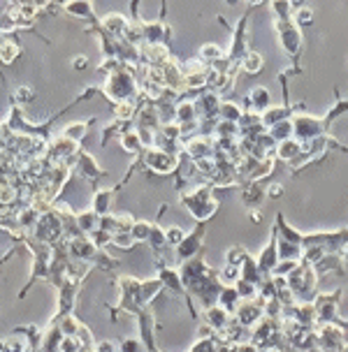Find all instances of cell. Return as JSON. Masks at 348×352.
Here are the masks:
<instances>
[{
	"mask_svg": "<svg viewBox=\"0 0 348 352\" xmlns=\"http://www.w3.org/2000/svg\"><path fill=\"white\" fill-rule=\"evenodd\" d=\"M283 192V188L281 185H270V190H267V195H270V197H276V195H281Z\"/></svg>",
	"mask_w": 348,
	"mask_h": 352,
	"instance_id": "cb8c5ba5",
	"label": "cell"
},
{
	"mask_svg": "<svg viewBox=\"0 0 348 352\" xmlns=\"http://www.w3.org/2000/svg\"><path fill=\"white\" fill-rule=\"evenodd\" d=\"M79 347H81V343L74 336H65L60 343V352H79Z\"/></svg>",
	"mask_w": 348,
	"mask_h": 352,
	"instance_id": "2e32d148",
	"label": "cell"
},
{
	"mask_svg": "<svg viewBox=\"0 0 348 352\" xmlns=\"http://www.w3.org/2000/svg\"><path fill=\"white\" fill-rule=\"evenodd\" d=\"M251 102L253 104H258V107H267V102H270V93L265 88H253L251 90Z\"/></svg>",
	"mask_w": 348,
	"mask_h": 352,
	"instance_id": "7c38bea8",
	"label": "cell"
},
{
	"mask_svg": "<svg viewBox=\"0 0 348 352\" xmlns=\"http://www.w3.org/2000/svg\"><path fill=\"white\" fill-rule=\"evenodd\" d=\"M142 33H144L146 37H149V42H160L162 37L167 35V33H165V28H162V26H153V24H149L146 26V30H142Z\"/></svg>",
	"mask_w": 348,
	"mask_h": 352,
	"instance_id": "9c48e42d",
	"label": "cell"
},
{
	"mask_svg": "<svg viewBox=\"0 0 348 352\" xmlns=\"http://www.w3.org/2000/svg\"><path fill=\"white\" fill-rule=\"evenodd\" d=\"M149 232H151V225H149V222H132V227H130V237H132L135 241L146 239V237H149Z\"/></svg>",
	"mask_w": 348,
	"mask_h": 352,
	"instance_id": "52a82bcc",
	"label": "cell"
},
{
	"mask_svg": "<svg viewBox=\"0 0 348 352\" xmlns=\"http://www.w3.org/2000/svg\"><path fill=\"white\" fill-rule=\"evenodd\" d=\"M311 10H309V7H302L300 12H297V21H311Z\"/></svg>",
	"mask_w": 348,
	"mask_h": 352,
	"instance_id": "603a6c76",
	"label": "cell"
},
{
	"mask_svg": "<svg viewBox=\"0 0 348 352\" xmlns=\"http://www.w3.org/2000/svg\"><path fill=\"white\" fill-rule=\"evenodd\" d=\"M30 97H33V90H30L28 86H24V88L17 90V100L19 102H26V100H30Z\"/></svg>",
	"mask_w": 348,
	"mask_h": 352,
	"instance_id": "7402d4cb",
	"label": "cell"
},
{
	"mask_svg": "<svg viewBox=\"0 0 348 352\" xmlns=\"http://www.w3.org/2000/svg\"><path fill=\"white\" fill-rule=\"evenodd\" d=\"M149 239H151V244H156V246H162V244H165V237H162V232L158 229V227H151Z\"/></svg>",
	"mask_w": 348,
	"mask_h": 352,
	"instance_id": "44dd1931",
	"label": "cell"
},
{
	"mask_svg": "<svg viewBox=\"0 0 348 352\" xmlns=\"http://www.w3.org/2000/svg\"><path fill=\"white\" fill-rule=\"evenodd\" d=\"M74 220H77L79 232H93V229H96V220H98V215L93 213V211H89V213L74 215Z\"/></svg>",
	"mask_w": 348,
	"mask_h": 352,
	"instance_id": "8992f818",
	"label": "cell"
},
{
	"mask_svg": "<svg viewBox=\"0 0 348 352\" xmlns=\"http://www.w3.org/2000/svg\"><path fill=\"white\" fill-rule=\"evenodd\" d=\"M86 132V123H79V126H67L65 130H63V137L70 139V142H77L81 135Z\"/></svg>",
	"mask_w": 348,
	"mask_h": 352,
	"instance_id": "30bf717a",
	"label": "cell"
},
{
	"mask_svg": "<svg viewBox=\"0 0 348 352\" xmlns=\"http://www.w3.org/2000/svg\"><path fill=\"white\" fill-rule=\"evenodd\" d=\"M132 104L130 102H121V104H116V116H119V119H130L132 116Z\"/></svg>",
	"mask_w": 348,
	"mask_h": 352,
	"instance_id": "d6986e66",
	"label": "cell"
},
{
	"mask_svg": "<svg viewBox=\"0 0 348 352\" xmlns=\"http://www.w3.org/2000/svg\"><path fill=\"white\" fill-rule=\"evenodd\" d=\"M109 199H112V190H105V192H100V195H96V204H93V206H96V213L98 215L107 211Z\"/></svg>",
	"mask_w": 348,
	"mask_h": 352,
	"instance_id": "8fae6325",
	"label": "cell"
},
{
	"mask_svg": "<svg viewBox=\"0 0 348 352\" xmlns=\"http://www.w3.org/2000/svg\"><path fill=\"white\" fill-rule=\"evenodd\" d=\"M281 40L286 42V49H288L290 54H295V51H297V47H300V42H302L300 33H297L295 28H286V30H281Z\"/></svg>",
	"mask_w": 348,
	"mask_h": 352,
	"instance_id": "5b68a950",
	"label": "cell"
},
{
	"mask_svg": "<svg viewBox=\"0 0 348 352\" xmlns=\"http://www.w3.org/2000/svg\"><path fill=\"white\" fill-rule=\"evenodd\" d=\"M221 111H223V116L228 119V123H234V121H239L241 119V111L237 107H234L232 102H228V104H223L221 107Z\"/></svg>",
	"mask_w": 348,
	"mask_h": 352,
	"instance_id": "5bb4252c",
	"label": "cell"
},
{
	"mask_svg": "<svg viewBox=\"0 0 348 352\" xmlns=\"http://www.w3.org/2000/svg\"><path fill=\"white\" fill-rule=\"evenodd\" d=\"M70 248H72V253L77 257H89L96 253V246L91 244V239H74L72 244H70Z\"/></svg>",
	"mask_w": 348,
	"mask_h": 352,
	"instance_id": "277c9868",
	"label": "cell"
},
{
	"mask_svg": "<svg viewBox=\"0 0 348 352\" xmlns=\"http://www.w3.org/2000/svg\"><path fill=\"white\" fill-rule=\"evenodd\" d=\"M165 241H167V244H177V246H179L181 241H184V232H181L179 227H169L167 232H165Z\"/></svg>",
	"mask_w": 348,
	"mask_h": 352,
	"instance_id": "e0dca14e",
	"label": "cell"
},
{
	"mask_svg": "<svg viewBox=\"0 0 348 352\" xmlns=\"http://www.w3.org/2000/svg\"><path fill=\"white\" fill-rule=\"evenodd\" d=\"M67 10H72V14H81V17H89V14H91V5H89V3H81V5H79V3H70Z\"/></svg>",
	"mask_w": 348,
	"mask_h": 352,
	"instance_id": "ac0fdd59",
	"label": "cell"
},
{
	"mask_svg": "<svg viewBox=\"0 0 348 352\" xmlns=\"http://www.w3.org/2000/svg\"><path fill=\"white\" fill-rule=\"evenodd\" d=\"M293 130H297L302 137H313V135L320 132V123L316 119H311V116H304V119H297Z\"/></svg>",
	"mask_w": 348,
	"mask_h": 352,
	"instance_id": "7a4b0ae2",
	"label": "cell"
},
{
	"mask_svg": "<svg viewBox=\"0 0 348 352\" xmlns=\"http://www.w3.org/2000/svg\"><path fill=\"white\" fill-rule=\"evenodd\" d=\"M102 26H105V30H109V33H126L128 24H126V19L119 17V14H109L105 21H102Z\"/></svg>",
	"mask_w": 348,
	"mask_h": 352,
	"instance_id": "3957f363",
	"label": "cell"
},
{
	"mask_svg": "<svg viewBox=\"0 0 348 352\" xmlns=\"http://www.w3.org/2000/svg\"><path fill=\"white\" fill-rule=\"evenodd\" d=\"M17 56H19V49L14 47V44H0V60H5V63H12Z\"/></svg>",
	"mask_w": 348,
	"mask_h": 352,
	"instance_id": "4fadbf2b",
	"label": "cell"
},
{
	"mask_svg": "<svg viewBox=\"0 0 348 352\" xmlns=\"http://www.w3.org/2000/svg\"><path fill=\"white\" fill-rule=\"evenodd\" d=\"M146 162H149V167H153L156 172H169V169L174 167V158L169 153H165V151L156 149V151H149L146 153Z\"/></svg>",
	"mask_w": 348,
	"mask_h": 352,
	"instance_id": "6da1fadb",
	"label": "cell"
},
{
	"mask_svg": "<svg viewBox=\"0 0 348 352\" xmlns=\"http://www.w3.org/2000/svg\"><path fill=\"white\" fill-rule=\"evenodd\" d=\"M72 65H74V67L86 65V58H84V56H79V58H74V60H72Z\"/></svg>",
	"mask_w": 348,
	"mask_h": 352,
	"instance_id": "d4e9b609",
	"label": "cell"
},
{
	"mask_svg": "<svg viewBox=\"0 0 348 352\" xmlns=\"http://www.w3.org/2000/svg\"><path fill=\"white\" fill-rule=\"evenodd\" d=\"M244 65H246L248 72H258L260 67H263V56L255 54V51H248V54L244 56Z\"/></svg>",
	"mask_w": 348,
	"mask_h": 352,
	"instance_id": "ba28073f",
	"label": "cell"
},
{
	"mask_svg": "<svg viewBox=\"0 0 348 352\" xmlns=\"http://www.w3.org/2000/svg\"><path fill=\"white\" fill-rule=\"evenodd\" d=\"M137 142H139V139L135 137V132H130V135L123 137V149H126V151H137Z\"/></svg>",
	"mask_w": 348,
	"mask_h": 352,
	"instance_id": "ffe728a7",
	"label": "cell"
},
{
	"mask_svg": "<svg viewBox=\"0 0 348 352\" xmlns=\"http://www.w3.org/2000/svg\"><path fill=\"white\" fill-rule=\"evenodd\" d=\"M251 218H253V222H260V213H258V211H253Z\"/></svg>",
	"mask_w": 348,
	"mask_h": 352,
	"instance_id": "484cf974",
	"label": "cell"
},
{
	"mask_svg": "<svg viewBox=\"0 0 348 352\" xmlns=\"http://www.w3.org/2000/svg\"><path fill=\"white\" fill-rule=\"evenodd\" d=\"M221 49H218L216 47V44H204V47H202V58L204 60H218V58H221Z\"/></svg>",
	"mask_w": 348,
	"mask_h": 352,
	"instance_id": "9a60e30c",
	"label": "cell"
}]
</instances>
